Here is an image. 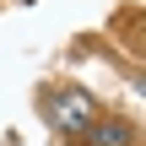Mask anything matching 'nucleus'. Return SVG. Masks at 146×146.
I'll return each mask as SVG.
<instances>
[{"mask_svg":"<svg viewBox=\"0 0 146 146\" xmlns=\"http://www.w3.org/2000/svg\"><path fill=\"white\" fill-rule=\"evenodd\" d=\"M81 141H87V146H135V130H130L125 119H114V114H108V119H98Z\"/></svg>","mask_w":146,"mask_h":146,"instance_id":"nucleus-2","label":"nucleus"},{"mask_svg":"<svg viewBox=\"0 0 146 146\" xmlns=\"http://www.w3.org/2000/svg\"><path fill=\"white\" fill-rule=\"evenodd\" d=\"M98 119H103V108H98L92 92H81V87H60V92H49V125L65 130L70 141H81Z\"/></svg>","mask_w":146,"mask_h":146,"instance_id":"nucleus-1","label":"nucleus"}]
</instances>
